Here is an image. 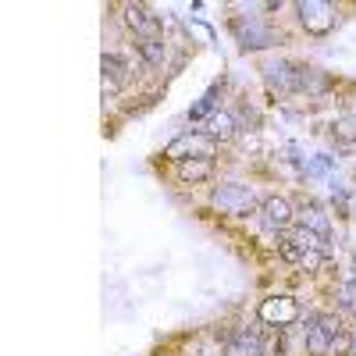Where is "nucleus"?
<instances>
[{
	"mask_svg": "<svg viewBox=\"0 0 356 356\" xmlns=\"http://www.w3.org/2000/svg\"><path fill=\"white\" fill-rule=\"evenodd\" d=\"M332 136H335L339 143H356V118H353V114L339 118V122L332 125Z\"/></svg>",
	"mask_w": 356,
	"mask_h": 356,
	"instance_id": "a211bd4d",
	"label": "nucleus"
},
{
	"mask_svg": "<svg viewBox=\"0 0 356 356\" xmlns=\"http://www.w3.org/2000/svg\"><path fill=\"white\" fill-rule=\"evenodd\" d=\"M211 175H214V161H207V157L178 164V178H182V182H207Z\"/></svg>",
	"mask_w": 356,
	"mask_h": 356,
	"instance_id": "2eb2a0df",
	"label": "nucleus"
},
{
	"mask_svg": "<svg viewBox=\"0 0 356 356\" xmlns=\"http://www.w3.org/2000/svg\"><path fill=\"white\" fill-rule=\"evenodd\" d=\"M225 356H264V342H260L257 332L239 328L225 339Z\"/></svg>",
	"mask_w": 356,
	"mask_h": 356,
	"instance_id": "1a4fd4ad",
	"label": "nucleus"
},
{
	"mask_svg": "<svg viewBox=\"0 0 356 356\" xmlns=\"http://www.w3.org/2000/svg\"><path fill=\"white\" fill-rule=\"evenodd\" d=\"M260 221H264L267 232H285L296 221V211H292V203L285 196H267L260 203Z\"/></svg>",
	"mask_w": 356,
	"mask_h": 356,
	"instance_id": "0eeeda50",
	"label": "nucleus"
},
{
	"mask_svg": "<svg viewBox=\"0 0 356 356\" xmlns=\"http://www.w3.org/2000/svg\"><path fill=\"white\" fill-rule=\"evenodd\" d=\"M264 82L271 93H292L296 89V68L285 65V61H271V65H264Z\"/></svg>",
	"mask_w": 356,
	"mask_h": 356,
	"instance_id": "9d476101",
	"label": "nucleus"
},
{
	"mask_svg": "<svg viewBox=\"0 0 356 356\" xmlns=\"http://www.w3.org/2000/svg\"><path fill=\"white\" fill-rule=\"evenodd\" d=\"M100 68H104V97H114L118 89L125 86V79H129V68H125V61H122V57H114V54H104Z\"/></svg>",
	"mask_w": 356,
	"mask_h": 356,
	"instance_id": "f8f14e48",
	"label": "nucleus"
},
{
	"mask_svg": "<svg viewBox=\"0 0 356 356\" xmlns=\"http://www.w3.org/2000/svg\"><path fill=\"white\" fill-rule=\"evenodd\" d=\"M296 317H300V303L292 296H267L260 303V321L271 324V328H289Z\"/></svg>",
	"mask_w": 356,
	"mask_h": 356,
	"instance_id": "423d86ee",
	"label": "nucleus"
},
{
	"mask_svg": "<svg viewBox=\"0 0 356 356\" xmlns=\"http://www.w3.org/2000/svg\"><path fill=\"white\" fill-rule=\"evenodd\" d=\"M300 228H310V232H317V235H324L328 239V232H332V221H328V214H324V207L321 203H314V200H307L303 207H300Z\"/></svg>",
	"mask_w": 356,
	"mask_h": 356,
	"instance_id": "ddd939ff",
	"label": "nucleus"
},
{
	"mask_svg": "<svg viewBox=\"0 0 356 356\" xmlns=\"http://www.w3.org/2000/svg\"><path fill=\"white\" fill-rule=\"evenodd\" d=\"M218 97H221V86H211L207 93L200 97V104H193V111H189V118L193 122H207V118L214 114V104H218Z\"/></svg>",
	"mask_w": 356,
	"mask_h": 356,
	"instance_id": "dca6fc26",
	"label": "nucleus"
},
{
	"mask_svg": "<svg viewBox=\"0 0 356 356\" xmlns=\"http://www.w3.org/2000/svg\"><path fill=\"white\" fill-rule=\"evenodd\" d=\"M349 356H356V332L349 335Z\"/></svg>",
	"mask_w": 356,
	"mask_h": 356,
	"instance_id": "412c9836",
	"label": "nucleus"
},
{
	"mask_svg": "<svg viewBox=\"0 0 356 356\" xmlns=\"http://www.w3.org/2000/svg\"><path fill=\"white\" fill-rule=\"evenodd\" d=\"M164 157H171L178 164H182V161H196V157L211 161L214 157V139L207 136V132H186V136H178L175 143H168Z\"/></svg>",
	"mask_w": 356,
	"mask_h": 356,
	"instance_id": "7ed1b4c3",
	"label": "nucleus"
},
{
	"mask_svg": "<svg viewBox=\"0 0 356 356\" xmlns=\"http://www.w3.org/2000/svg\"><path fill=\"white\" fill-rule=\"evenodd\" d=\"M296 89L307 93V97H321V93L332 89V79H328V72H321V68H296Z\"/></svg>",
	"mask_w": 356,
	"mask_h": 356,
	"instance_id": "9b49d317",
	"label": "nucleus"
},
{
	"mask_svg": "<svg viewBox=\"0 0 356 356\" xmlns=\"http://www.w3.org/2000/svg\"><path fill=\"white\" fill-rule=\"evenodd\" d=\"M342 335V324L332 314H310L307 317V353L310 356H328L332 342Z\"/></svg>",
	"mask_w": 356,
	"mask_h": 356,
	"instance_id": "f03ea898",
	"label": "nucleus"
},
{
	"mask_svg": "<svg viewBox=\"0 0 356 356\" xmlns=\"http://www.w3.org/2000/svg\"><path fill=\"white\" fill-rule=\"evenodd\" d=\"M332 164H335V157H324V154H321L317 161H310V164H307V175H324Z\"/></svg>",
	"mask_w": 356,
	"mask_h": 356,
	"instance_id": "aec40b11",
	"label": "nucleus"
},
{
	"mask_svg": "<svg viewBox=\"0 0 356 356\" xmlns=\"http://www.w3.org/2000/svg\"><path fill=\"white\" fill-rule=\"evenodd\" d=\"M211 207L221 214H232V218H243L250 211H257V196L250 186H239V182H225L211 193Z\"/></svg>",
	"mask_w": 356,
	"mask_h": 356,
	"instance_id": "f257e3e1",
	"label": "nucleus"
},
{
	"mask_svg": "<svg viewBox=\"0 0 356 356\" xmlns=\"http://www.w3.org/2000/svg\"><path fill=\"white\" fill-rule=\"evenodd\" d=\"M296 11H300L303 29H307V33H314V36L332 33V29H335V18H339L335 8L324 4V0H300V4H296Z\"/></svg>",
	"mask_w": 356,
	"mask_h": 356,
	"instance_id": "20e7f679",
	"label": "nucleus"
},
{
	"mask_svg": "<svg viewBox=\"0 0 356 356\" xmlns=\"http://www.w3.org/2000/svg\"><path fill=\"white\" fill-rule=\"evenodd\" d=\"M139 54L146 65H164L168 47H164V40H139Z\"/></svg>",
	"mask_w": 356,
	"mask_h": 356,
	"instance_id": "f3484780",
	"label": "nucleus"
},
{
	"mask_svg": "<svg viewBox=\"0 0 356 356\" xmlns=\"http://www.w3.org/2000/svg\"><path fill=\"white\" fill-rule=\"evenodd\" d=\"M232 33H235V40H239L243 50H264V47H271V43H275V33H271L267 25H260L253 15L232 18Z\"/></svg>",
	"mask_w": 356,
	"mask_h": 356,
	"instance_id": "39448f33",
	"label": "nucleus"
},
{
	"mask_svg": "<svg viewBox=\"0 0 356 356\" xmlns=\"http://www.w3.org/2000/svg\"><path fill=\"white\" fill-rule=\"evenodd\" d=\"M125 22L139 40H161V18L146 8V4H125Z\"/></svg>",
	"mask_w": 356,
	"mask_h": 356,
	"instance_id": "6e6552de",
	"label": "nucleus"
},
{
	"mask_svg": "<svg viewBox=\"0 0 356 356\" xmlns=\"http://www.w3.org/2000/svg\"><path fill=\"white\" fill-rule=\"evenodd\" d=\"M353 278H356V257H353Z\"/></svg>",
	"mask_w": 356,
	"mask_h": 356,
	"instance_id": "4be33fe9",
	"label": "nucleus"
},
{
	"mask_svg": "<svg viewBox=\"0 0 356 356\" xmlns=\"http://www.w3.org/2000/svg\"><path fill=\"white\" fill-rule=\"evenodd\" d=\"M339 307L346 314H356V278H349L342 289H339Z\"/></svg>",
	"mask_w": 356,
	"mask_h": 356,
	"instance_id": "6ab92c4d",
	"label": "nucleus"
},
{
	"mask_svg": "<svg viewBox=\"0 0 356 356\" xmlns=\"http://www.w3.org/2000/svg\"><path fill=\"white\" fill-rule=\"evenodd\" d=\"M207 136H211L214 143H228L235 136V118L228 111H214L211 118H207Z\"/></svg>",
	"mask_w": 356,
	"mask_h": 356,
	"instance_id": "4468645a",
	"label": "nucleus"
}]
</instances>
